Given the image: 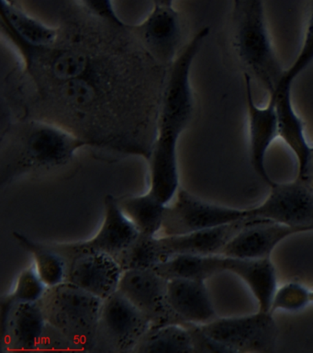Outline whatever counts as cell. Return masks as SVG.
<instances>
[{"label":"cell","instance_id":"cell-4","mask_svg":"<svg viewBox=\"0 0 313 353\" xmlns=\"http://www.w3.org/2000/svg\"><path fill=\"white\" fill-rule=\"evenodd\" d=\"M199 327L227 353L272 352L279 336L274 314L260 310L248 316H218Z\"/></svg>","mask_w":313,"mask_h":353},{"label":"cell","instance_id":"cell-26","mask_svg":"<svg viewBox=\"0 0 313 353\" xmlns=\"http://www.w3.org/2000/svg\"><path fill=\"white\" fill-rule=\"evenodd\" d=\"M310 301V289L298 281H290L277 287L270 306V313L285 311L293 313L306 308Z\"/></svg>","mask_w":313,"mask_h":353},{"label":"cell","instance_id":"cell-19","mask_svg":"<svg viewBox=\"0 0 313 353\" xmlns=\"http://www.w3.org/2000/svg\"><path fill=\"white\" fill-rule=\"evenodd\" d=\"M2 28L12 43L49 48L58 43L59 30L30 15L12 0H1Z\"/></svg>","mask_w":313,"mask_h":353},{"label":"cell","instance_id":"cell-13","mask_svg":"<svg viewBox=\"0 0 313 353\" xmlns=\"http://www.w3.org/2000/svg\"><path fill=\"white\" fill-rule=\"evenodd\" d=\"M46 320L39 302L1 303L3 352L39 350Z\"/></svg>","mask_w":313,"mask_h":353},{"label":"cell","instance_id":"cell-7","mask_svg":"<svg viewBox=\"0 0 313 353\" xmlns=\"http://www.w3.org/2000/svg\"><path fill=\"white\" fill-rule=\"evenodd\" d=\"M246 209L250 218L313 231V188L303 179L276 182L262 203Z\"/></svg>","mask_w":313,"mask_h":353},{"label":"cell","instance_id":"cell-31","mask_svg":"<svg viewBox=\"0 0 313 353\" xmlns=\"http://www.w3.org/2000/svg\"><path fill=\"white\" fill-rule=\"evenodd\" d=\"M174 2L175 0H153V4L174 6Z\"/></svg>","mask_w":313,"mask_h":353},{"label":"cell","instance_id":"cell-8","mask_svg":"<svg viewBox=\"0 0 313 353\" xmlns=\"http://www.w3.org/2000/svg\"><path fill=\"white\" fill-rule=\"evenodd\" d=\"M104 204L105 215L102 225L92 239L81 242L49 244L65 261L87 252L106 253L116 259L139 236L138 230L123 214L116 198L107 195Z\"/></svg>","mask_w":313,"mask_h":353},{"label":"cell","instance_id":"cell-28","mask_svg":"<svg viewBox=\"0 0 313 353\" xmlns=\"http://www.w3.org/2000/svg\"><path fill=\"white\" fill-rule=\"evenodd\" d=\"M87 13L111 26L127 29L128 23L118 14L114 0H79Z\"/></svg>","mask_w":313,"mask_h":353},{"label":"cell","instance_id":"cell-18","mask_svg":"<svg viewBox=\"0 0 313 353\" xmlns=\"http://www.w3.org/2000/svg\"><path fill=\"white\" fill-rule=\"evenodd\" d=\"M167 300L173 313L183 325H205L218 317L204 281H169Z\"/></svg>","mask_w":313,"mask_h":353},{"label":"cell","instance_id":"cell-23","mask_svg":"<svg viewBox=\"0 0 313 353\" xmlns=\"http://www.w3.org/2000/svg\"><path fill=\"white\" fill-rule=\"evenodd\" d=\"M133 352H194V346L186 325L170 323L151 327Z\"/></svg>","mask_w":313,"mask_h":353},{"label":"cell","instance_id":"cell-12","mask_svg":"<svg viewBox=\"0 0 313 353\" xmlns=\"http://www.w3.org/2000/svg\"><path fill=\"white\" fill-rule=\"evenodd\" d=\"M259 218H244L226 223L193 232V233L155 237L156 251L162 263L175 255H222V251L244 228Z\"/></svg>","mask_w":313,"mask_h":353},{"label":"cell","instance_id":"cell-9","mask_svg":"<svg viewBox=\"0 0 313 353\" xmlns=\"http://www.w3.org/2000/svg\"><path fill=\"white\" fill-rule=\"evenodd\" d=\"M142 48L158 62L172 63L180 54L183 40V25L174 6L153 4L152 10L140 23L129 24Z\"/></svg>","mask_w":313,"mask_h":353},{"label":"cell","instance_id":"cell-10","mask_svg":"<svg viewBox=\"0 0 313 353\" xmlns=\"http://www.w3.org/2000/svg\"><path fill=\"white\" fill-rule=\"evenodd\" d=\"M167 285L169 280L153 268L131 269L122 272L118 291L149 319L152 327L170 323L182 324L170 308Z\"/></svg>","mask_w":313,"mask_h":353},{"label":"cell","instance_id":"cell-32","mask_svg":"<svg viewBox=\"0 0 313 353\" xmlns=\"http://www.w3.org/2000/svg\"><path fill=\"white\" fill-rule=\"evenodd\" d=\"M310 301L313 303V289H310Z\"/></svg>","mask_w":313,"mask_h":353},{"label":"cell","instance_id":"cell-27","mask_svg":"<svg viewBox=\"0 0 313 353\" xmlns=\"http://www.w3.org/2000/svg\"><path fill=\"white\" fill-rule=\"evenodd\" d=\"M313 63V8L305 29L303 41L292 65L285 68L281 81L293 85L295 80ZM279 82V83H280Z\"/></svg>","mask_w":313,"mask_h":353},{"label":"cell","instance_id":"cell-25","mask_svg":"<svg viewBox=\"0 0 313 353\" xmlns=\"http://www.w3.org/2000/svg\"><path fill=\"white\" fill-rule=\"evenodd\" d=\"M48 287L40 278L34 265L27 268L19 275L14 289L10 294L2 296V303L39 302Z\"/></svg>","mask_w":313,"mask_h":353},{"label":"cell","instance_id":"cell-29","mask_svg":"<svg viewBox=\"0 0 313 353\" xmlns=\"http://www.w3.org/2000/svg\"><path fill=\"white\" fill-rule=\"evenodd\" d=\"M39 350H76L69 339L46 322Z\"/></svg>","mask_w":313,"mask_h":353},{"label":"cell","instance_id":"cell-2","mask_svg":"<svg viewBox=\"0 0 313 353\" xmlns=\"http://www.w3.org/2000/svg\"><path fill=\"white\" fill-rule=\"evenodd\" d=\"M233 46L236 54L254 77L268 92L273 93L281 81L285 69L274 48L263 0H236Z\"/></svg>","mask_w":313,"mask_h":353},{"label":"cell","instance_id":"cell-15","mask_svg":"<svg viewBox=\"0 0 313 353\" xmlns=\"http://www.w3.org/2000/svg\"><path fill=\"white\" fill-rule=\"evenodd\" d=\"M65 262L67 283L102 300L118 291L123 270L114 256L102 252H87Z\"/></svg>","mask_w":313,"mask_h":353},{"label":"cell","instance_id":"cell-22","mask_svg":"<svg viewBox=\"0 0 313 353\" xmlns=\"http://www.w3.org/2000/svg\"><path fill=\"white\" fill-rule=\"evenodd\" d=\"M126 217L133 223L140 234L155 236L161 231L166 204L150 192L118 200Z\"/></svg>","mask_w":313,"mask_h":353},{"label":"cell","instance_id":"cell-6","mask_svg":"<svg viewBox=\"0 0 313 353\" xmlns=\"http://www.w3.org/2000/svg\"><path fill=\"white\" fill-rule=\"evenodd\" d=\"M250 218L247 209L208 203L180 188L175 201L164 209L161 231L164 236H178L226 225Z\"/></svg>","mask_w":313,"mask_h":353},{"label":"cell","instance_id":"cell-3","mask_svg":"<svg viewBox=\"0 0 313 353\" xmlns=\"http://www.w3.org/2000/svg\"><path fill=\"white\" fill-rule=\"evenodd\" d=\"M46 322L69 339L76 350L93 352L103 300L65 281L39 301Z\"/></svg>","mask_w":313,"mask_h":353},{"label":"cell","instance_id":"cell-14","mask_svg":"<svg viewBox=\"0 0 313 353\" xmlns=\"http://www.w3.org/2000/svg\"><path fill=\"white\" fill-rule=\"evenodd\" d=\"M184 132L174 127L158 124L155 142L148 159L150 189L148 192L167 204L180 189L177 145Z\"/></svg>","mask_w":313,"mask_h":353},{"label":"cell","instance_id":"cell-11","mask_svg":"<svg viewBox=\"0 0 313 353\" xmlns=\"http://www.w3.org/2000/svg\"><path fill=\"white\" fill-rule=\"evenodd\" d=\"M244 88L247 118H248L249 157L252 170L269 188L276 182L269 176L266 167V154L279 137V124L273 99H268L265 106L255 103L252 90V77L244 73Z\"/></svg>","mask_w":313,"mask_h":353},{"label":"cell","instance_id":"cell-21","mask_svg":"<svg viewBox=\"0 0 313 353\" xmlns=\"http://www.w3.org/2000/svg\"><path fill=\"white\" fill-rule=\"evenodd\" d=\"M226 256L224 255H175L153 268L166 280H208L226 272Z\"/></svg>","mask_w":313,"mask_h":353},{"label":"cell","instance_id":"cell-30","mask_svg":"<svg viewBox=\"0 0 313 353\" xmlns=\"http://www.w3.org/2000/svg\"><path fill=\"white\" fill-rule=\"evenodd\" d=\"M303 181H306L313 188V151L312 159L310 160L309 167H307L306 175H305Z\"/></svg>","mask_w":313,"mask_h":353},{"label":"cell","instance_id":"cell-1","mask_svg":"<svg viewBox=\"0 0 313 353\" xmlns=\"http://www.w3.org/2000/svg\"><path fill=\"white\" fill-rule=\"evenodd\" d=\"M101 145L51 121L32 120L17 124L10 130L6 153L2 154V183L23 174L63 167L80 149Z\"/></svg>","mask_w":313,"mask_h":353},{"label":"cell","instance_id":"cell-5","mask_svg":"<svg viewBox=\"0 0 313 353\" xmlns=\"http://www.w3.org/2000/svg\"><path fill=\"white\" fill-rule=\"evenodd\" d=\"M149 319L122 292L103 300L93 352H133L150 330Z\"/></svg>","mask_w":313,"mask_h":353},{"label":"cell","instance_id":"cell-20","mask_svg":"<svg viewBox=\"0 0 313 353\" xmlns=\"http://www.w3.org/2000/svg\"><path fill=\"white\" fill-rule=\"evenodd\" d=\"M226 256V272H232L248 286L258 310L270 312L272 300L277 289L276 267L271 259H249Z\"/></svg>","mask_w":313,"mask_h":353},{"label":"cell","instance_id":"cell-17","mask_svg":"<svg viewBox=\"0 0 313 353\" xmlns=\"http://www.w3.org/2000/svg\"><path fill=\"white\" fill-rule=\"evenodd\" d=\"M307 232L283 223L257 219L241 229L222 251V255L233 258L260 259L270 258L274 248L293 234Z\"/></svg>","mask_w":313,"mask_h":353},{"label":"cell","instance_id":"cell-16","mask_svg":"<svg viewBox=\"0 0 313 353\" xmlns=\"http://www.w3.org/2000/svg\"><path fill=\"white\" fill-rule=\"evenodd\" d=\"M292 85L280 82L274 92L269 95V99H273L276 106L279 137L296 157V178L303 179L312 159V145L307 141L303 119L294 107Z\"/></svg>","mask_w":313,"mask_h":353},{"label":"cell","instance_id":"cell-33","mask_svg":"<svg viewBox=\"0 0 313 353\" xmlns=\"http://www.w3.org/2000/svg\"><path fill=\"white\" fill-rule=\"evenodd\" d=\"M312 151H313V145H312Z\"/></svg>","mask_w":313,"mask_h":353},{"label":"cell","instance_id":"cell-24","mask_svg":"<svg viewBox=\"0 0 313 353\" xmlns=\"http://www.w3.org/2000/svg\"><path fill=\"white\" fill-rule=\"evenodd\" d=\"M13 236L21 248L31 254L35 269L48 288L65 283L67 262L50 245L35 242L19 232H13Z\"/></svg>","mask_w":313,"mask_h":353}]
</instances>
